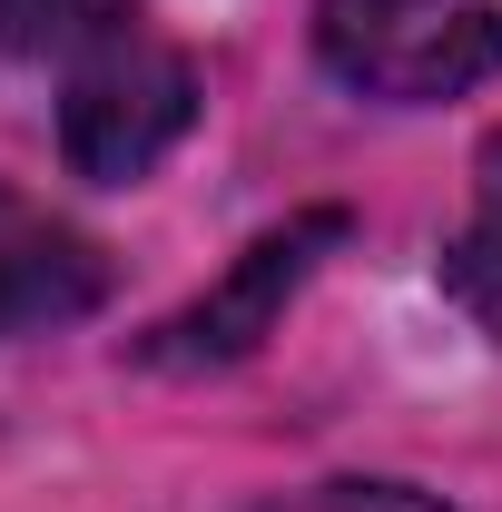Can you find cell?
<instances>
[{"label":"cell","mask_w":502,"mask_h":512,"mask_svg":"<svg viewBox=\"0 0 502 512\" xmlns=\"http://www.w3.org/2000/svg\"><path fill=\"white\" fill-rule=\"evenodd\" d=\"M315 50L355 99L434 109L502 69V0H315Z\"/></svg>","instance_id":"1"},{"label":"cell","mask_w":502,"mask_h":512,"mask_svg":"<svg viewBox=\"0 0 502 512\" xmlns=\"http://www.w3.org/2000/svg\"><path fill=\"white\" fill-rule=\"evenodd\" d=\"M197 119V69L178 50H158V40H119V50H99V60L69 69V99H60V148L79 178H99V188H128V178H148Z\"/></svg>","instance_id":"2"},{"label":"cell","mask_w":502,"mask_h":512,"mask_svg":"<svg viewBox=\"0 0 502 512\" xmlns=\"http://www.w3.org/2000/svg\"><path fill=\"white\" fill-rule=\"evenodd\" d=\"M335 237H345V207H306L296 227H266V237L197 296L188 316H168L138 355H148V365H178V375H197V365H237L256 335L276 325V306L315 276V256L335 247Z\"/></svg>","instance_id":"3"},{"label":"cell","mask_w":502,"mask_h":512,"mask_svg":"<svg viewBox=\"0 0 502 512\" xmlns=\"http://www.w3.org/2000/svg\"><path fill=\"white\" fill-rule=\"evenodd\" d=\"M109 296V256L89 247L79 227L0 197V335H30V325H69Z\"/></svg>","instance_id":"4"},{"label":"cell","mask_w":502,"mask_h":512,"mask_svg":"<svg viewBox=\"0 0 502 512\" xmlns=\"http://www.w3.org/2000/svg\"><path fill=\"white\" fill-rule=\"evenodd\" d=\"M0 40L20 50V60H99V50H119L138 40V0H0Z\"/></svg>","instance_id":"5"},{"label":"cell","mask_w":502,"mask_h":512,"mask_svg":"<svg viewBox=\"0 0 502 512\" xmlns=\"http://www.w3.org/2000/svg\"><path fill=\"white\" fill-rule=\"evenodd\" d=\"M266 512H443V503L414 483H315V493H286Z\"/></svg>","instance_id":"6"},{"label":"cell","mask_w":502,"mask_h":512,"mask_svg":"<svg viewBox=\"0 0 502 512\" xmlns=\"http://www.w3.org/2000/svg\"><path fill=\"white\" fill-rule=\"evenodd\" d=\"M493 168H502V148H493Z\"/></svg>","instance_id":"7"}]
</instances>
